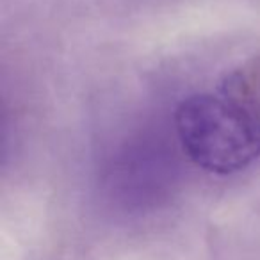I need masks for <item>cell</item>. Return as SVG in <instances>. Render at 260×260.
Instances as JSON below:
<instances>
[{
  "label": "cell",
  "instance_id": "6da1fadb",
  "mask_svg": "<svg viewBox=\"0 0 260 260\" xmlns=\"http://www.w3.org/2000/svg\"><path fill=\"white\" fill-rule=\"evenodd\" d=\"M175 134L192 164L232 175L260 159V55L224 73L175 109Z\"/></svg>",
  "mask_w": 260,
  "mask_h": 260
}]
</instances>
